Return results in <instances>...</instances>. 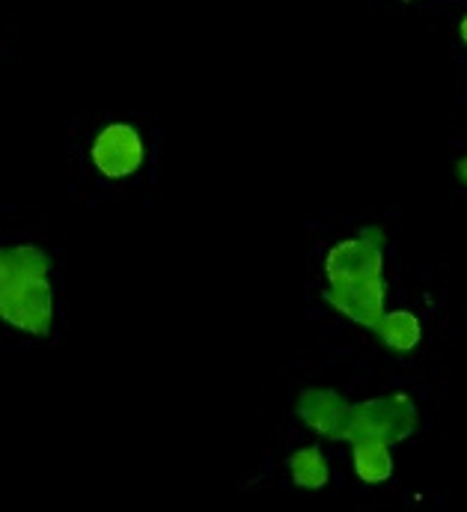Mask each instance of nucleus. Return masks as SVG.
<instances>
[{
    "label": "nucleus",
    "instance_id": "1",
    "mask_svg": "<svg viewBox=\"0 0 467 512\" xmlns=\"http://www.w3.org/2000/svg\"><path fill=\"white\" fill-rule=\"evenodd\" d=\"M420 414L408 393H387L366 402H357L351 408L349 441H384L399 444L417 432Z\"/></svg>",
    "mask_w": 467,
    "mask_h": 512
},
{
    "label": "nucleus",
    "instance_id": "2",
    "mask_svg": "<svg viewBox=\"0 0 467 512\" xmlns=\"http://www.w3.org/2000/svg\"><path fill=\"white\" fill-rule=\"evenodd\" d=\"M384 230L363 227L357 239L337 242L325 256V277L331 286H354L378 280L384 271Z\"/></svg>",
    "mask_w": 467,
    "mask_h": 512
},
{
    "label": "nucleus",
    "instance_id": "3",
    "mask_svg": "<svg viewBox=\"0 0 467 512\" xmlns=\"http://www.w3.org/2000/svg\"><path fill=\"white\" fill-rule=\"evenodd\" d=\"M351 408L354 405L334 387H307L295 405L304 426L331 441H349Z\"/></svg>",
    "mask_w": 467,
    "mask_h": 512
},
{
    "label": "nucleus",
    "instance_id": "4",
    "mask_svg": "<svg viewBox=\"0 0 467 512\" xmlns=\"http://www.w3.org/2000/svg\"><path fill=\"white\" fill-rule=\"evenodd\" d=\"M93 164L108 179H125L143 164V137L128 123H111L93 140Z\"/></svg>",
    "mask_w": 467,
    "mask_h": 512
},
{
    "label": "nucleus",
    "instance_id": "5",
    "mask_svg": "<svg viewBox=\"0 0 467 512\" xmlns=\"http://www.w3.org/2000/svg\"><path fill=\"white\" fill-rule=\"evenodd\" d=\"M0 322L30 337H48L54 325V292L48 274H39L21 286V292L3 307Z\"/></svg>",
    "mask_w": 467,
    "mask_h": 512
},
{
    "label": "nucleus",
    "instance_id": "6",
    "mask_svg": "<svg viewBox=\"0 0 467 512\" xmlns=\"http://www.w3.org/2000/svg\"><path fill=\"white\" fill-rule=\"evenodd\" d=\"M325 301L343 313L346 319H351L360 328L375 331V325L381 322L384 301H387V283L378 280H366V283H354V286H328L325 289Z\"/></svg>",
    "mask_w": 467,
    "mask_h": 512
},
{
    "label": "nucleus",
    "instance_id": "7",
    "mask_svg": "<svg viewBox=\"0 0 467 512\" xmlns=\"http://www.w3.org/2000/svg\"><path fill=\"white\" fill-rule=\"evenodd\" d=\"M39 274H51V259L36 245L0 248V313L21 292V286Z\"/></svg>",
    "mask_w": 467,
    "mask_h": 512
},
{
    "label": "nucleus",
    "instance_id": "8",
    "mask_svg": "<svg viewBox=\"0 0 467 512\" xmlns=\"http://www.w3.org/2000/svg\"><path fill=\"white\" fill-rule=\"evenodd\" d=\"M351 465L360 483L378 486L393 477V453L384 441H351Z\"/></svg>",
    "mask_w": 467,
    "mask_h": 512
},
{
    "label": "nucleus",
    "instance_id": "9",
    "mask_svg": "<svg viewBox=\"0 0 467 512\" xmlns=\"http://www.w3.org/2000/svg\"><path fill=\"white\" fill-rule=\"evenodd\" d=\"M375 334H378V340H381L390 352L408 355V352H414V349L420 346V340H423V325H420V319H417L411 310H390V313H384L381 322L375 325Z\"/></svg>",
    "mask_w": 467,
    "mask_h": 512
},
{
    "label": "nucleus",
    "instance_id": "10",
    "mask_svg": "<svg viewBox=\"0 0 467 512\" xmlns=\"http://www.w3.org/2000/svg\"><path fill=\"white\" fill-rule=\"evenodd\" d=\"M289 474H292L295 486H301L307 492H316V489L328 486L331 465H328V456L319 447H301V450H295L289 456Z\"/></svg>",
    "mask_w": 467,
    "mask_h": 512
},
{
    "label": "nucleus",
    "instance_id": "11",
    "mask_svg": "<svg viewBox=\"0 0 467 512\" xmlns=\"http://www.w3.org/2000/svg\"><path fill=\"white\" fill-rule=\"evenodd\" d=\"M456 173H459V179H462V185L467 188V155L459 161V167H456Z\"/></svg>",
    "mask_w": 467,
    "mask_h": 512
},
{
    "label": "nucleus",
    "instance_id": "12",
    "mask_svg": "<svg viewBox=\"0 0 467 512\" xmlns=\"http://www.w3.org/2000/svg\"><path fill=\"white\" fill-rule=\"evenodd\" d=\"M459 33H462V42L467 45V15L462 18V24H459Z\"/></svg>",
    "mask_w": 467,
    "mask_h": 512
}]
</instances>
